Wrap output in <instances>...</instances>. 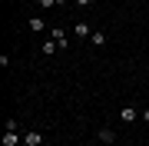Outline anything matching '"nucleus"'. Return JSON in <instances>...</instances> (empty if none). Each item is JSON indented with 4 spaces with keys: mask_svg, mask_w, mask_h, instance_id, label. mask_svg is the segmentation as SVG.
<instances>
[{
    "mask_svg": "<svg viewBox=\"0 0 149 146\" xmlns=\"http://www.w3.org/2000/svg\"><path fill=\"white\" fill-rule=\"evenodd\" d=\"M43 140H47V136H43L40 130H30L27 136H23V143H27V146H43Z\"/></svg>",
    "mask_w": 149,
    "mask_h": 146,
    "instance_id": "1",
    "label": "nucleus"
},
{
    "mask_svg": "<svg viewBox=\"0 0 149 146\" xmlns=\"http://www.w3.org/2000/svg\"><path fill=\"white\" fill-rule=\"evenodd\" d=\"M136 116H139V113H136V106H123V113H119V119H123V123H133Z\"/></svg>",
    "mask_w": 149,
    "mask_h": 146,
    "instance_id": "3",
    "label": "nucleus"
},
{
    "mask_svg": "<svg viewBox=\"0 0 149 146\" xmlns=\"http://www.w3.org/2000/svg\"><path fill=\"white\" fill-rule=\"evenodd\" d=\"M100 140H103V143H113V140H116V133H113V130H100Z\"/></svg>",
    "mask_w": 149,
    "mask_h": 146,
    "instance_id": "6",
    "label": "nucleus"
},
{
    "mask_svg": "<svg viewBox=\"0 0 149 146\" xmlns=\"http://www.w3.org/2000/svg\"><path fill=\"white\" fill-rule=\"evenodd\" d=\"M60 0H40V7H56Z\"/></svg>",
    "mask_w": 149,
    "mask_h": 146,
    "instance_id": "8",
    "label": "nucleus"
},
{
    "mask_svg": "<svg viewBox=\"0 0 149 146\" xmlns=\"http://www.w3.org/2000/svg\"><path fill=\"white\" fill-rule=\"evenodd\" d=\"M93 3V0H76V7H90Z\"/></svg>",
    "mask_w": 149,
    "mask_h": 146,
    "instance_id": "9",
    "label": "nucleus"
},
{
    "mask_svg": "<svg viewBox=\"0 0 149 146\" xmlns=\"http://www.w3.org/2000/svg\"><path fill=\"white\" fill-rule=\"evenodd\" d=\"M17 143H20L17 130H7V133H3V146H17Z\"/></svg>",
    "mask_w": 149,
    "mask_h": 146,
    "instance_id": "5",
    "label": "nucleus"
},
{
    "mask_svg": "<svg viewBox=\"0 0 149 146\" xmlns=\"http://www.w3.org/2000/svg\"><path fill=\"white\" fill-rule=\"evenodd\" d=\"M50 37H53V43H56L60 50H63V47H66V33H63V30H60V27H53V30H50Z\"/></svg>",
    "mask_w": 149,
    "mask_h": 146,
    "instance_id": "2",
    "label": "nucleus"
},
{
    "mask_svg": "<svg viewBox=\"0 0 149 146\" xmlns=\"http://www.w3.org/2000/svg\"><path fill=\"white\" fill-rule=\"evenodd\" d=\"M73 33H76V37H80V40H86V37H93V33H90V27H86L83 20H76V27H73Z\"/></svg>",
    "mask_w": 149,
    "mask_h": 146,
    "instance_id": "4",
    "label": "nucleus"
},
{
    "mask_svg": "<svg viewBox=\"0 0 149 146\" xmlns=\"http://www.w3.org/2000/svg\"><path fill=\"white\" fill-rule=\"evenodd\" d=\"M90 40H93V47H103V43H106V37H103V33H93Z\"/></svg>",
    "mask_w": 149,
    "mask_h": 146,
    "instance_id": "7",
    "label": "nucleus"
},
{
    "mask_svg": "<svg viewBox=\"0 0 149 146\" xmlns=\"http://www.w3.org/2000/svg\"><path fill=\"white\" fill-rule=\"evenodd\" d=\"M143 119H146V123H149V110H146V113H143Z\"/></svg>",
    "mask_w": 149,
    "mask_h": 146,
    "instance_id": "10",
    "label": "nucleus"
}]
</instances>
